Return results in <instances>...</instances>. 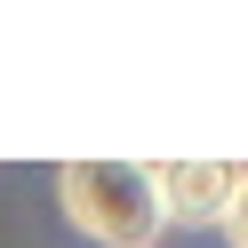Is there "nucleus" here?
<instances>
[{
    "label": "nucleus",
    "instance_id": "obj_1",
    "mask_svg": "<svg viewBox=\"0 0 248 248\" xmlns=\"http://www.w3.org/2000/svg\"><path fill=\"white\" fill-rule=\"evenodd\" d=\"M56 200H64L72 232H88L104 248H152L168 232L144 160H64L56 168Z\"/></svg>",
    "mask_w": 248,
    "mask_h": 248
},
{
    "label": "nucleus",
    "instance_id": "obj_2",
    "mask_svg": "<svg viewBox=\"0 0 248 248\" xmlns=\"http://www.w3.org/2000/svg\"><path fill=\"white\" fill-rule=\"evenodd\" d=\"M240 176L248 168H232V160H160L152 168V192H160L168 224H224Z\"/></svg>",
    "mask_w": 248,
    "mask_h": 248
},
{
    "label": "nucleus",
    "instance_id": "obj_3",
    "mask_svg": "<svg viewBox=\"0 0 248 248\" xmlns=\"http://www.w3.org/2000/svg\"><path fill=\"white\" fill-rule=\"evenodd\" d=\"M224 240L248 248V176H240V192H232V208H224Z\"/></svg>",
    "mask_w": 248,
    "mask_h": 248
}]
</instances>
